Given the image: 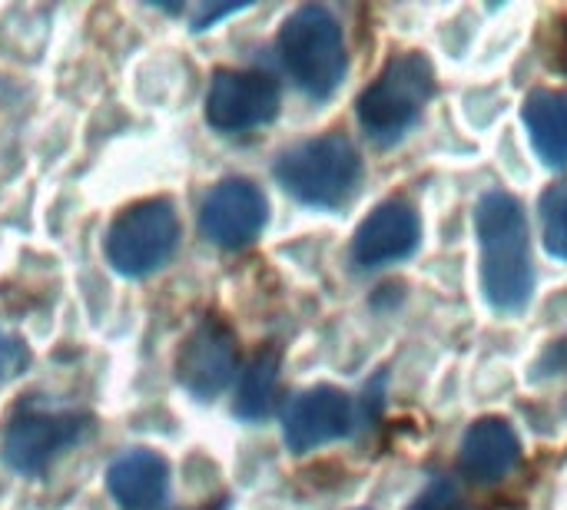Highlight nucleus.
<instances>
[{"mask_svg": "<svg viewBox=\"0 0 567 510\" xmlns=\"http://www.w3.org/2000/svg\"><path fill=\"white\" fill-rule=\"evenodd\" d=\"M482 289L498 312H522L535 292L532 242L522 202L508 192H488L478 202Z\"/></svg>", "mask_w": 567, "mask_h": 510, "instance_id": "nucleus-1", "label": "nucleus"}, {"mask_svg": "<svg viewBox=\"0 0 567 510\" xmlns=\"http://www.w3.org/2000/svg\"><path fill=\"white\" fill-rule=\"evenodd\" d=\"M279 53L296 86L312 100H329L346 80L349 53L342 23L329 7H299L279 33Z\"/></svg>", "mask_w": 567, "mask_h": 510, "instance_id": "nucleus-2", "label": "nucleus"}, {"mask_svg": "<svg viewBox=\"0 0 567 510\" xmlns=\"http://www.w3.org/2000/svg\"><path fill=\"white\" fill-rule=\"evenodd\" d=\"M279 186L316 209H339L362 179V159L346 136H316L276 159Z\"/></svg>", "mask_w": 567, "mask_h": 510, "instance_id": "nucleus-3", "label": "nucleus"}, {"mask_svg": "<svg viewBox=\"0 0 567 510\" xmlns=\"http://www.w3.org/2000/svg\"><path fill=\"white\" fill-rule=\"evenodd\" d=\"M432 93H435L432 63L422 53H399L362 93L359 123L372 143L392 146L419 123Z\"/></svg>", "mask_w": 567, "mask_h": 510, "instance_id": "nucleus-4", "label": "nucleus"}, {"mask_svg": "<svg viewBox=\"0 0 567 510\" xmlns=\"http://www.w3.org/2000/svg\"><path fill=\"white\" fill-rule=\"evenodd\" d=\"M179 242V219L169 199H146L116 216L106 232V259L120 275L156 272Z\"/></svg>", "mask_w": 567, "mask_h": 510, "instance_id": "nucleus-5", "label": "nucleus"}, {"mask_svg": "<svg viewBox=\"0 0 567 510\" xmlns=\"http://www.w3.org/2000/svg\"><path fill=\"white\" fill-rule=\"evenodd\" d=\"M83 431H86V418H80L76 412L30 405L7 428L3 461L20 475H37L47 468V461L53 455H60L66 445L80 441Z\"/></svg>", "mask_w": 567, "mask_h": 510, "instance_id": "nucleus-6", "label": "nucleus"}, {"mask_svg": "<svg viewBox=\"0 0 567 510\" xmlns=\"http://www.w3.org/2000/svg\"><path fill=\"white\" fill-rule=\"evenodd\" d=\"M279 113V86L266 73L219 70L206 93V119L223 133L266 126Z\"/></svg>", "mask_w": 567, "mask_h": 510, "instance_id": "nucleus-7", "label": "nucleus"}, {"mask_svg": "<svg viewBox=\"0 0 567 510\" xmlns=\"http://www.w3.org/2000/svg\"><path fill=\"white\" fill-rule=\"evenodd\" d=\"M236 365H239V352L233 332L216 319H203L179 348L176 378L189 395L213 402L229 388Z\"/></svg>", "mask_w": 567, "mask_h": 510, "instance_id": "nucleus-8", "label": "nucleus"}, {"mask_svg": "<svg viewBox=\"0 0 567 510\" xmlns=\"http://www.w3.org/2000/svg\"><path fill=\"white\" fill-rule=\"evenodd\" d=\"M266 216L269 206L256 183L226 179L206 196L199 209V229L219 249H243L262 232Z\"/></svg>", "mask_w": 567, "mask_h": 510, "instance_id": "nucleus-9", "label": "nucleus"}, {"mask_svg": "<svg viewBox=\"0 0 567 510\" xmlns=\"http://www.w3.org/2000/svg\"><path fill=\"white\" fill-rule=\"evenodd\" d=\"M422 222L405 199H389L369 212L352 236V262L359 269H382L409 259L419 249Z\"/></svg>", "mask_w": 567, "mask_h": 510, "instance_id": "nucleus-10", "label": "nucleus"}, {"mask_svg": "<svg viewBox=\"0 0 567 510\" xmlns=\"http://www.w3.org/2000/svg\"><path fill=\"white\" fill-rule=\"evenodd\" d=\"M352 431V402L346 392L319 385L292 398L282 418L286 445L296 455L316 451L322 445H332Z\"/></svg>", "mask_w": 567, "mask_h": 510, "instance_id": "nucleus-11", "label": "nucleus"}, {"mask_svg": "<svg viewBox=\"0 0 567 510\" xmlns=\"http://www.w3.org/2000/svg\"><path fill=\"white\" fill-rule=\"evenodd\" d=\"M518 458H522V448H518V435L512 431V425L502 418H482L468 428L458 465L468 481L498 485L502 478H508Z\"/></svg>", "mask_w": 567, "mask_h": 510, "instance_id": "nucleus-12", "label": "nucleus"}, {"mask_svg": "<svg viewBox=\"0 0 567 510\" xmlns=\"http://www.w3.org/2000/svg\"><path fill=\"white\" fill-rule=\"evenodd\" d=\"M106 485L123 510H163L169 495V468L156 451H126L110 465Z\"/></svg>", "mask_w": 567, "mask_h": 510, "instance_id": "nucleus-13", "label": "nucleus"}, {"mask_svg": "<svg viewBox=\"0 0 567 510\" xmlns=\"http://www.w3.org/2000/svg\"><path fill=\"white\" fill-rule=\"evenodd\" d=\"M532 146L551 169H567V93H532L525 103Z\"/></svg>", "mask_w": 567, "mask_h": 510, "instance_id": "nucleus-14", "label": "nucleus"}, {"mask_svg": "<svg viewBox=\"0 0 567 510\" xmlns=\"http://www.w3.org/2000/svg\"><path fill=\"white\" fill-rule=\"evenodd\" d=\"M276 385H279V355L272 348H266L243 372L239 395H236V415L246 421H262L272 412Z\"/></svg>", "mask_w": 567, "mask_h": 510, "instance_id": "nucleus-15", "label": "nucleus"}, {"mask_svg": "<svg viewBox=\"0 0 567 510\" xmlns=\"http://www.w3.org/2000/svg\"><path fill=\"white\" fill-rule=\"evenodd\" d=\"M542 229H545V249L555 259H567V183H558L545 192Z\"/></svg>", "mask_w": 567, "mask_h": 510, "instance_id": "nucleus-16", "label": "nucleus"}, {"mask_svg": "<svg viewBox=\"0 0 567 510\" xmlns=\"http://www.w3.org/2000/svg\"><path fill=\"white\" fill-rule=\"evenodd\" d=\"M27 365H30V352H27V345H23L20 339L7 335V332H0V382L17 378Z\"/></svg>", "mask_w": 567, "mask_h": 510, "instance_id": "nucleus-17", "label": "nucleus"}, {"mask_svg": "<svg viewBox=\"0 0 567 510\" xmlns=\"http://www.w3.org/2000/svg\"><path fill=\"white\" fill-rule=\"evenodd\" d=\"M458 491H455V485L449 481V478H439V481H432L419 498H415V504L409 510H458Z\"/></svg>", "mask_w": 567, "mask_h": 510, "instance_id": "nucleus-18", "label": "nucleus"}]
</instances>
